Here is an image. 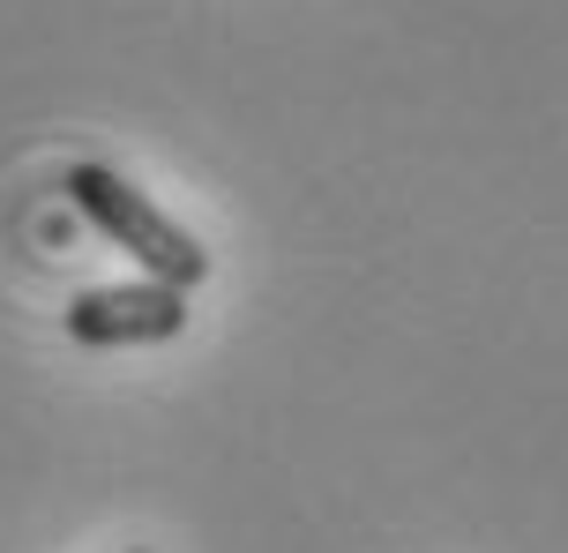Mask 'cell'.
Listing matches in <instances>:
<instances>
[{"label": "cell", "instance_id": "1", "mask_svg": "<svg viewBox=\"0 0 568 553\" xmlns=\"http://www.w3.org/2000/svg\"><path fill=\"white\" fill-rule=\"evenodd\" d=\"M60 195L83 209V217L113 239V247H128L150 285L195 291L202 277H210V247H202L180 217H165V209L150 203L135 180H120L113 165H68V173H60Z\"/></svg>", "mask_w": 568, "mask_h": 553}, {"label": "cell", "instance_id": "2", "mask_svg": "<svg viewBox=\"0 0 568 553\" xmlns=\"http://www.w3.org/2000/svg\"><path fill=\"white\" fill-rule=\"evenodd\" d=\"M187 329V291L172 285H98V291H75L68 299V337L90 351H113V345H165Z\"/></svg>", "mask_w": 568, "mask_h": 553}, {"label": "cell", "instance_id": "3", "mask_svg": "<svg viewBox=\"0 0 568 553\" xmlns=\"http://www.w3.org/2000/svg\"><path fill=\"white\" fill-rule=\"evenodd\" d=\"M135 553H142V546H135Z\"/></svg>", "mask_w": 568, "mask_h": 553}]
</instances>
